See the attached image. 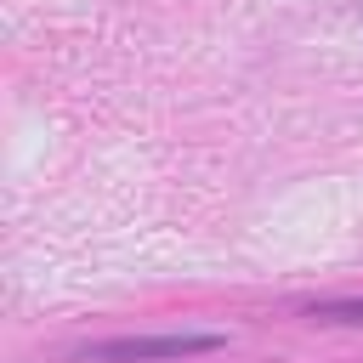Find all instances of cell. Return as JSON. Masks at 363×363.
I'll list each match as a JSON object with an SVG mask.
<instances>
[{
	"label": "cell",
	"instance_id": "1",
	"mask_svg": "<svg viewBox=\"0 0 363 363\" xmlns=\"http://www.w3.org/2000/svg\"><path fill=\"white\" fill-rule=\"evenodd\" d=\"M227 335H125V340H96L79 357L85 363H164V357H199V352H221Z\"/></svg>",
	"mask_w": 363,
	"mask_h": 363
},
{
	"label": "cell",
	"instance_id": "2",
	"mask_svg": "<svg viewBox=\"0 0 363 363\" xmlns=\"http://www.w3.org/2000/svg\"><path fill=\"white\" fill-rule=\"evenodd\" d=\"M318 323H363V295L357 301H318V306H306Z\"/></svg>",
	"mask_w": 363,
	"mask_h": 363
}]
</instances>
